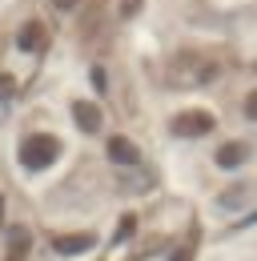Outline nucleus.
Segmentation results:
<instances>
[{
    "instance_id": "7",
    "label": "nucleus",
    "mask_w": 257,
    "mask_h": 261,
    "mask_svg": "<svg viewBox=\"0 0 257 261\" xmlns=\"http://www.w3.org/2000/svg\"><path fill=\"white\" fill-rule=\"evenodd\" d=\"M249 197V185H233V193H221V209H237Z\"/></svg>"
},
{
    "instance_id": "1",
    "label": "nucleus",
    "mask_w": 257,
    "mask_h": 261,
    "mask_svg": "<svg viewBox=\"0 0 257 261\" xmlns=\"http://www.w3.org/2000/svg\"><path fill=\"white\" fill-rule=\"evenodd\" d=\"M61 157V141L57 137H29L24 145H20V161L29 165V169H48V165Z\"/></svg>"
},
{
    "instance_id": "8",
    "label": "nucleus",
    "mask_w": 257,
    "mask_h": 261,
    "mask_svg": "<svg viewBox=\"0 0 257 261\" xmlns=\"http://www.w3.org/2000/svg\"><path fill=\"white\" fill-rule=\"evenodd\" d=\"M245 113H249V117H257V93L249 97V105H245Z\"/></svg>"
},
{
    "instance_id": "4",
    "label": "nucleus",
    "mask_w": 257,
    "mask_h": 261,
    "mask_svg": "<svg viewBox=\"0 0 257 261\" xmlns=\"http://www.w3.org/2000/svg\"><path fill=\"white\" fill-rule=\"evenodd\" d=\"M72 117H76V125H81L85 133H96V129H100V113H96L93 105H85V100H76V105H72Z\"/></svg>"
},
{
    "instance_id": "2",
    "label": "nucleus",
    "mask_w": 257,
    "mask_h": 261,
    "mask_svg": "<svg viewBox=\"0 0 257 261\" xmlns=\"http://www.w3.org/2000/svg\"><path fill=\"white\" fill-rule=\"evenodd\" d=\"M209 129H213V117H209V113H185V117L173 121V133H177V137H205Z\"/></svg>"
},
{
    "instance_id": "6",
    "label": "nucleus",
    "mask_w": 257,
    "mask_h": 261,
    "mask_svg": "<svg viewBox=\"0 0 257 261\" xmlns=\"http://www.w3.org/2000/svg\"><path fill=\"white\" fill-rule=\"evenodd\" d=\"M89 245H93V237H57V253H81Z\"/></svg>"
},
{
    "instance_id": "5",
    "label": "nucleus",
    "mask_w": 257,
    "mask_h": 261,
    "mask_svg": "<svg viewBox=\"0 0 257 261\" xmlns=\"http://www.w3.org/2000/svg\"><path fill=\"white\" fill-rule=\"evenodd\" d=\"M109 157L117 165H137V145H128L125 137H117V141H109Z\"/></svg>"
},
{
    "instance_id": "9",
    "label": "nucleus",
    "mask_w": 257,
    "mask_h": 261,
    "mask_svg": "<svg viewBox=\"0 0 257 261\" xmlns=\"http://www.w3.org/2000/svg\"><path fill=\"white\" fill-rule=\"evenodd\" d=\"M177 261H181V257H177Z\"/></svg>"
},
{
    "instance_id": "3",
    "label": "nucleus",
    "mask_w": 257,
    "mask_h": 261,
    "mask_svg": "<svg viewBox=\"0 0 257 261\" xmlns=\"http://www.w3.org/2000/svg\"><path fill=\"white\" fill-rule=\"evenodd\" d=\"M245 157H249V145L233 141V145H221V153H217V165H221V169H237V165H245Z\"/></svg>"
}]
</instances>
